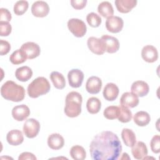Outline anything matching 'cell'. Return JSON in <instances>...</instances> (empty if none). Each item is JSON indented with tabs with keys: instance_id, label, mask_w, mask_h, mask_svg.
<instances>
[{
	"instance_id": "1",
	"label": "cell",
	"mask_w": 160,
	"mask_h": 160,
	"mask_svg": "<svg viewBox=\"0 0 160 160\" xmlns=\"http://www.w3.org/2000/svg\"><path fill=\"white\" fill-rule=\"evenodd\" d=\"M93 160H116L122 151V145L118 136L109 131L96 134L89 145Z\"/></svg>"
},
{
	"instance_id": "2",
	"label": "cell",
	"mask_w": 160,
	"mask_h": 160,
	"mask_svg": "<svg viewBox=\"0 0 160 160\" xmlns=\"http://www.w3.org/2000/svg\"><path fill=\"white\" fill-rule=\"evenodd\" d=\"M1 94L6 100L20 102L25 96L24 88L12 81H8L1 88Z\"/></svg>"
},
{
	"instance_id": "3",
	"label": "cell",
	"mask_w": 160,
	"mask_h": 160,
	"mask_svg": "<svg viewBox=\"0 0 160 160\" xmlns=\"http://www.w3.org/2000/svg\"><path fill=\"white\" fill-rule=\"evenodd\" d=\"M65 101L64 112L67 116L76 118L81 114L82 98L80 93L76 91L69 92L66 95Z\"/></svg>"
},
{
	"instance_id": "4",
	"label": "cell",
	"mask_w": 160,
	"mask_h": 160,
	"mask_svg": "<svg viewBox=\"0 0 160 160\" xmlns=\"http://www.w3.org/2000/svg\"><path fill=\"white\" fill-rule=\"evenodd\" d=\"M50 89L51 85L46 78L44 77H38L28 85L27 91L30 98H37L48 93Z\"/></svg>"
},
{
	"instance_id": "5",
	"label": "cell",
	"mask_w": 160,
	"mask_h": 160,
	"mask_svg": "<svg viewBox=\"0 0 160 160\" xmlns=\"http://www.w3.org/2000/svg\"><path fill=\"white\" fill-rule=\"evenodd\" d=\"M69 30L77 38L83 37L87 31V27L83 21L77 18H71L68 21Z\"/></svg>"
},
{
	"instance_id": "6",
	"label": "cell",
	"mask_w": 160,
	"mask_h": 160,
	"mask_svg": "<svg viewBox=\"0 0 160 160\" xmlns=\"http://www.w3.org/2000/svg\"><path fill=\"white\" fill-rule=\"evenodd\" d=\"M40 124L34 118L27 119L23 125V132L28 138H34L39 133Z\"/></svg>"
},
{
	"instance_id": "7",
	"label": "cell",
	"mask_w": 160,
	"mask_h": 160,
	"mask_svg": "<svg viewBox=\"0 0 160 160\" xmlns=\"http://www.w3.org/2000/svg\"><path fill=\"white\" fill-rule=\"evenodd\" d=\"M87 45L89 50L98 55H101L106 51V47L104 42L101 38H98L94 36L88 39Z\"/></svg>"
},
{
	"instance_id": "8",
	"label": "cell",
	"mask_w": 160,
	"mask_h": 160,
	"mask_svg": "<svg viewBox=\"0 0 160 160\" xmlns=\"http://www.w3.org/2000/svg\"><path fill=\"white\" fill-rule=\"evenodd\" d=\"M124 26L122 19L119 16H112L107 18L106 21V28L107 30L112 33L120 32Z\"/></svg>"
},
{
	"instance_id": "9",
	"label": "cell",
	"mask_w": 160,
	"mask_h": 160,
	"mask_svg": "<svg viewBox=\"0 0 160 160\" xmlns=\"http://www.w3.org/2000/svg\"><path fill=\"white\" fill-rule=\"evenodd\" d=\"M69 84L74 88H79L83 82L84 73L79 69H72L68 74Z\"/></svg>"
},
{
	"instance_id": "10",
	"label": "cell",
	"mask_w": 160,
	"mask_h": 160,
	"mask_svg": "<svg viewBox=\"0 0 160 160\" xmlns=\"http://www.w3.org/2000/svg\"><path fill=\"white\" fill-rule=\"evenodd\" d=\"M29 59H32L39 56L41 49L39 46L34 42H27L24 43L20 48Z\"/></svg>"
},
{
	"instance_id": "11",
	"label": "cell",
	"mask_w": 160,
	"mask_h": 160,
	"mask_svg": "<svg viewBox=\"0 0 160 160\" xmlns=\"http://www.w3.org/2000/svg\"><path fill=\"white\" fill-rule=\"evenodd\" d=\"M49 12L48 3L43 1H35L31 6V12L33 16L38 18L46 17Z\"/></svg>"
},
{
	"instance_id": "12",
	"label": "cell",
	"mask_w": 160,
	"mask_h": 160,
	"mask_svg": "<svg viewBox=\"0 0 160 160\" xmlns=\"http://www.w3.org/2000/svg\"><path fill=\"white\" fill-rule=\"evenodd\" d=\"M101 39L102 40L105 45L106 51L108 53H114L119 50V42L116 38L105 34L102 36Z\"/></svg>"
},
{
	"instance_id": "13",
	"label": "cell",
	"mask_w": 160,
	"mask_h": 160,
	"mask_svg": "<svg viewBox=\"0 0 160 160\" xmlns=\"http://www.w3.org/2000/svg\"><path fill=\"white\" fill-rule=\"evenodd\" d=\"M141 56L146 62L152 63L157 61L158 58V52L154 46L146 45L142 49Z\"/></svg>"
},
{
	"instance_id": "14",
	"label": "cell",
	"mask_w": 160,
	"mask_h": 160,
	"mask_svg": "<svg viewBox=\"0 0 160 160\" xmlns=\"http://www.w3.org/2000/svg\"><path fill=\"white\" fill-rule=\"evenodd\" d=\"M138 104V96L132 92H126L122 94L120 98V104L121 106L132 108L137 106Z\"/></svg>"
},
{
	"instance_id": "15",
	"label": "cell",
	"mask_w": 160,
	"mask_h": 160,
	"mask_svg": "<svg viewBox=\"0 0 160 160\" xmlns=\"http://www.w3.org/2000/svg\"><path fill=\"white\" fill-rule=\"evenodd\" d=\"M30 114L29 107L25 104L16 106L12 109V116L13 118L18 121L25 120Z\"/></svg>"
},
{
	"instance_id": "16",
	"label": "cell",
	"mask_w": 160,
	"mask_h": 160,
	"mask_svg": "<svg viewBox=\"0 0 160 160\" xmlns=\"http://www.w3.org/2000/svg\"><path fill=\"white\" fill-rule=\"evenodd\" d=\"M102 88V81L97 76H91L89 78L86 83V91L92 94L99 92Z\"/></svg>"
},
{
	"instance_id": "17",
	"label": "cell",
	"mask_w": 160,
	"mask_h": 160,
	"mask_svg": "<svg viewBox=\"0 0 160 160\" xmlns=\"http://www.w3.org/2000/svg\"><path fill=\"white\" fill-rule=\"evenodd\" d=\"M119 92V88L116 84L108 82L103 89L102 94L106 100L108 101H113L118 98Z\"/></svg>"
},
{
	"instance_id": "18",
	"label": "cell",
	"mask_w": 160,
	"mask_h": 160,
	"mask_svg": "<svg viewBox=\"0 0 160 160\" xmlns=\"http://www.w3.org/2000/svg\"><path fill=\"white\" fill-rule=\"evenodd\" d=\"M131 92L138 97L146 96L149 91V87L147 82L143 81H136L134 82L131 87Z\"/></svg>"
},
{
	"instance_id": "19",
	"label": "cell",
	"mask_w": 160,
	"mask_h": 160,
	"mask_svg": "<svg viewBox=\"0 0 160 160\" xmlns=\"http://www.w3.org/2000/svg\"><path fill=\"white\" fill-rule=\"evenodd\" d=\"M131 152L134 158L142 159L148 155V148L146 144L142 141H138L131 147Z\"/></svg>"
},
{
	"instance_id": "20",
	"label": "cell",
	"mask_w": 160,
	"mask_h": 160,
	"mask_svg": "<svg viewBox=\"0 0 160 160\" xmlns=\"http://www.w3.org/2000/svg\"><path fill=\"white\" fill-rule=\"evenodd\" d=\"M48 146L54 150L61 149L64 145V139L59 133H52L48 138Z\"/></svg>"
},
{
	"instance_id": "21",
	"label": "cell",
	"mask_w": 160,
	"mask_h": 160,
	"mask_svg": "<svg viewBox=\"0 0 160 160\" xmlns=\"http://www.w3.org/2000/svg\"><path fill=\"white\" fill-rule=\"evenodd\" d=\"M6 140L10 145L18 146L23 142L24 136L20 130L12 129L8 132Z\"/></svg>"
},
{
	"instance_id": "22",
	"label": "cell",
	"mask_w": 160,
	"mask_h": 160,
	"mask_svg": "<svg viewBox=\"0 0 160 160\" xmlns=\"http://www.w3.org/2000/svg\"><path fill=\"white\" fill-rule=\"evenodd\" d=\"M138 1L136 0H116L114 3L118 11L121 13H128L134 8Z\"/></svg>"
},
{
	"instance_id": "23",
	"label": "cell",
	"mask_w": 160,
	"mask_h": 160,
	"mask_svg": "<svg viewBox=\"0 0 160 160\" xmlns=\"http://www.w3.org/2000/svg\"><path fill=\"white\" fill-rule=\"evenodd\" d=\"M15 76L17 79L22 82L28 81L32 76V69L26 66L18 68L15 72Z\"/></svg>"
},
{
	"instance_id": "24",
	"label": "cell",
	"mask_w": 160,
	"mask_h": 160,
	"mask_svg": "<svg viewBox=\"0 0 160 160\" xmlns=\"http://www.w3.org/2000/svg\"><path fill=\"white\" fill-rule=\"evenodd\" d=\"M122 139L128 147H132L136 142V134L132 129L124 128L121 132Z\"/></svg>"
},
{
	"instance_id": "25",
	"label": "cell",
	"mask_w": 160,
	"mask_h": 160,
	"mask_svg": "<svg viewBox=\"0 0 160 160\" xmlns=\"http://www.w3.org/2000/svg\"><path fill=\"white\" fill-rule=\"evenodd\" d=\"M133 120L135 124L139 126H145L148 125L150 121V115L146 111H140L137 112L133 116Z\"/></svg>"
},
{
	"instance_id": "26",
	"label": "cell",
	"mask_w": 160,
	"mask_h": 160,
	"mask_svg": "<svg viewBox=\"0 0 160 160\" xmlns=\"http://www.w3.org/2000/svg\"><path fill=\"white\" fill-rule=\"evenodd\" d=\"M50 79L56 89H62L66 86V80L64 76L58 71H52L50 74Z\"/></svg>"
},
{
	"instance_id": "27",
	"label": "cell",
	"mask_w": 160,
	"mask_h": 160,
	"mask_svg": "<svg viewBox=\"0 0 160 160\" xmlns=\"http://www.w3.org/2000/svg\"><path fill=\"white\" fill-rule=\"evenodd\" d=\"M98 12L104 18H109L114 14V9L111 2L108 1L101 2L98 7Z\"/></svg>"
},
{
	"instance_id": "28",
	"label": "cell",
	"mask_w": 160,
	"mask_h": 160,
	"mask_svg": "<svg viewBox=\"0 0 160 160\" xmlns=\"http://www.w3.org/2000/svg\"><path fill=\"white\" fill-rule=\"evenodd\" d=\"M86 108L90 114H96L101 108V102L98 98L91 97L87 101Z\"/></svg>"
},
{
	"instance_id": "29",
	"label": "cell",
	"mask_w": 160,
	"mask_h": 160,
	"mask_svg": "<svg viewBox=\"0 0 160 160\" xmlns=\"http://www.w3.org/2000/svg\"><path fill=\"white\" fill-rule=\"evenodd\" d=\"M70 156L75 160H83L86 157V152L84 148L79 145L73 146L70 149Z\"/></svg>"
},
{
	"instance_id": "30",
	"label": "cell",
	"mask_w": 160,
	"mask_h": 160,
	"mask_svg": "<svg viewBox=\"0 0 160 160\" xmlns=\"http://www.w3.org/2000/svg\"><path fill=\"white\" fill-rule=\"evenodd\" d=\"M27 57L24 52L21 49H17L14 51L9 57L11 62L13 64H19L25 62L27 59Z\"/></svg>"
},
{
	"instance_id": "31",
	"label": "cell",
	"mask_w": 160,
	"mask_h": 160,
	"mask_svg": "<svg viewBox=\"0 0 160 160\" xmlns=\"http://www.w3.org/2000/svg\"><path fill=\"white\" fill-rule=\"evenodd\" d=\"M119 114L118 116V120L123 123L129 122L132 117V114L131 111L129 109V108L124 106H119Z\"/></svg>"
},
{
	"instance_id": "32",
	"label": "cell",
	"mask_w": 160,
	"mask_h": 160,
	"mask_svg": "<svg viewBox=\"0 0 160 160\" xmlns=\"http://www.w3.org/2000/svg\"><path fill=\"white\" fill-rule=\"evenodd\" d=\"M119 114V107L116 106H109L103 112L104 116L108 119H114L118 118Z\"/></svg>"
},
{
	"instance_id": "33",
	"label": "cell",
	"mask_w": 160,
	"mask_h": 160,
	"mask_svg": "<svg viewBox=\"0 0 160 160\" xmlns=\"http://www.w3.org/2000/svg\"><path fill=\"white\" fill-rule=\"evenodd\" d=\"M28 7L29 4L27 1H18L14 5V12L18 16L22 15L24 13H25V12H26Z\"/></svg>"
},
{
	"instance_id": "34",
	"label": "cell",
	"mask_w": 160,
	"mask_h": 160,
	"mask_svg": "<svg viewBox=\"0 0 160 160\" xmlns=\"http://www.w3.org/2000/svg\"><path fill=\"white\" fill-rule=\"evenodd\" d=\"M86 20L90 26L92 28H98L102 22L101 18L95 12H90L86 16Z\"/></svg>"
},
{
	"instance_id": "35",
	"label": "cell",
	"mask_w": 160,
	"mask_h": 160,
	"mask_svg": "<svg viewBox=\"0 0 160 160\" xmlns=\"http://www.w3.org/2000/svg\"><path fill=\"white\" fill-rule=\"evenodd\" d=\"M150 146L152 151L154 153L158 154L160 152V137L156 134L152 137L150 142Z\"/></svg>"
},
{
	"instance_id": "36",
	"label": "cell",
	"mask_w": 160,
	"mask_h": 160,
	"mask_svg": "<svg viewBox=\"0 0 160 160\" xmlns=\"http://www.w3.org/2000/svg\"><path fill=\"white\" fill-rule=\"evenodd\" d=\"M12 31L11 25L9 22L0 21V36H9Z\"/></svg>"
},
{
	"instance_id": "37",
	"label": "cell",
	"mask_w": 160,
	"mask_h": 160,
	"mask_svg": "<svg viewBox=\"0 0 160 160\" xmlns=\"http://www.w3.org/2000/svg\"><path fill=\"white\" fill-rule=\"evenodd\" d=\"M12 18L11 12L8 9L1 8L0 9V21L3 22H9Z\"/></svg>"
},
{
	"instance_id": "38",
	"label": "cell",
	"mask_w": 160,
	"mask_h": 160,
	"mask_svg": "<svg viewBox=\"0 0 160 160\" xmlns=\"http://www.w3.org/2000/svg\"><path fill=\"white\" fill-rule=\"evenodd\" d=\"M11 49V45L6 40L0 39V54L1 56L8 54Z\"/></svg>"
},
{
	"instance_id": "39",
	"label": "cell",
	"mask_w": 160,
	"mask_h": 160,
	"mask_svg": "<svg viewBox=\"0 0 160 160\" xmlns=\"http://www.w3.org/2000/svg\"><path fill=\"white\" fill-rule=\"evenodd\" d=\"M87 2V0H71V4L75 9H81L86 6Z\"/></svg>"
},
{
	"instance_id": "40",
	"label": "cell",
	"mask_w": 160,
	"mask_h": 160,
	"mask_svg": "<svg viewBox=\"0 0 160 160\" xmlns=\"http://www.w3.org/2000/svg\"><path fill=\"white\" fill-rule=\"evenodd\" d=\"M19 160H36V157L31 152H22L18 158Z\"/></svg>"
}]
</instances>
